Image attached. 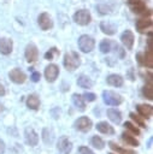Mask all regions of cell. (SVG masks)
Wrapping results in <instances>:
<instances>
[{"label": "cell", "mask_w": 153, "mask_h": 154, "mask_svg": "<svg viewBox=\"0 0 153 154\" xmlns=\"http://www.w3.org/2000/svg\"><path fill=\"white\" fill-rule=\"evenodd\" d=\"M63 63L67 71H73L81 65V58L76 52H69L64 55Z\"/></svg>", "instance_id": "cell-1"}, {"label": "cell", "mask_w": 153, "mask_h": 154, "mask_svg": "<svg viewBox=\"0 0 153 154\" xmlns=\"http://www.w3.org/2000/svg\"><path fill=\"white\" fill-rule=\"evenodd\" d=\"M77 43H78V48H80L83 53H89V52H92V51L94 49V47H95V41H94V38H93L92 36H89V35H81V36L78 37Z\"/></svg>", "instance_id": "cell-2"}, {"label": "cell", "mask_w": 153, "mask_h": 154, "mask_svg": "<svg viewBox=\"0 0 153 154\" xmlns=\"http://www.w3.org/2000/svg\"><path fill=\"white\" fill-rule=\"evenodd\" d=\"M102 100L108 106H118L123 101L122 96L119 94H117L116 91H112V90H105V91H102Z\"/></svg>", "instance_id": "cell-3"}, {"label": "cell", "mask_w": 153, "mask_h": 154, "mask_svg": "<svg viewBox=\"0 0 153 154\" xmlns=\"http://www.w3.org/2000/svg\"><path fill=\"white\" fill-rule=\"evenodd\" d=\"M73 20L78 25H88L92 20V16L88 10H78L73 14Z\"/></svg>", "instance_id": "cell-4"}, {"label": "cell", "mask_w": 153, "mask_h": 154, "mask_svg": "<svg viewBox=\"0 0 153 154\" xmlns=\"http://www.w3.org/2000/svg\"><path fill=\"white\" fill-rule=\"evenodd\" d=\"M93 123L88 117H80L76 122H75V128L76 130L81 131V132H87L92 129Z\"/></svg>", "instance_id": "cell-5"}, {"label": "cell", "mask_w": 153, "mask_h": 154, "mask_svg": "<svg viewBox=\"0 0 153 154\" xmlns=\"http://www.w3.org/2000/svg\"><path fill=\"white\" fill-rule=\"evenodd\" d=\"M57 148H58V150L61 152L63 154H70V152H71V149H72V143H71V141H70L66 136H61V137H59V140H58Z\"/></svg>", "instance_id": "cell-6"}, {"label": "cell", "mask_w": 153, "mask_h": 154, "mask_svg": "<svg viewBox=\"0 0 153 154\" xmlns=\"http://www.w3.org/2000/svg\"><path fill=\"white\" fill-rule=\"evenodd\" d=\"M24 55H25L27 61H29V63H34V61H36L37 58H39V51H37V47H36L34 43H29V45L25 47Z\"/></svg>", "instance_id": "cell-7"}, {"label": "cell", "mask_w": 153, "mask_h": 154, "mask_svg": "<svg viewBox=\"0 0 153 154\" xmlns=\"http://www.w3.org/2000/svg\"><path fill=\"white\" fill-rule=\"evenodd\" d=\"M58 75H59V67L55 64H49L48 66H46L45 77L48 82H51V83L54 82L58 78Z\"/></svg>", "instance_id": "cell-8"}, {"label": "cell", "mask_w": 153, "mask_h": 154, "mask_svg": "<svg viewBox=\"0 0 153 154\" xmlns=\"http://www.w3.org/2000/svg\"><path fill=\"white\" fill-rule=\"evenodd\" d=\"M8 77H10V79H11L13 83H16V84H22V83H24L25 79H27L25 73H24L20 69H13V70H11L10 73H8Z\"/></svg>", "instance_id": "cell-9"}, {"label": "cell", "mask_w": 153, "mask_h": 154, "mask_svg": "<svg viewBox=\"0 0 153 154\" xmlns=\"http://www.w3.org/2000/svg\"><path fill=\"white\" fill-rule=\"evenodd\" d=\"M37 23H39V25H40V28L42 30H49L53 26V20L51 18V16L48 13H46V12H43V13H41L39 16Z\"/></svg>", "instance_id": "cell-10"}, {"label": "cell", "mask_w": 153, "mask_h": 154, "mask_svg": "<svg viewBox=\"0 0 153 154\" xmlns=\"http://www.w3.org/2000/svg\"><path fill=\"white\" fill-rule=\"evenodd\" d=\"M24 136H25V141L29 146H36L37 142H39V135L35 132V130L30 126L25 128V131H24Z\"/></svg>", "instance_id": "cell-11"}, {"label": "cell", "mask_w": 153, "mask_h": 154, "mask_svg": "<svg viewBox=\"0 0 153 154\" xmlns=\"http://www.w3.org/2000/svg\"><path fill=\"white\" fill-rule=\"evenodd\" d=\"M13 48V42L8 37H0V53L1 54H10Z\"/></svg>", "instance_id": "cell-12"}, {"label": "cell", "mask_w": 153, "mask_h": 154, "mask_svg": "<svg viewBox=\"0 0 153 154\" xmlns=\"http://www.w3.org/2000/svg\"><path fill=\"white\" fill-rule=\"evenodd\" d=\"M120 40H122V43L124 45V47L126 49H133V46H134V34L130 31V30H125L122 36H120Z\"/></svg>", "instance_id": "cell-13"}, {"label": "cell", "mask_w": 153, "mask_h": 154, "mask_svg": "<svg viewBox=\"0 0 153 154\" xmlns=\"http://www.w3.org/2000/svg\"><path fill=\"white\" fill-rule=\"evenodd\" d=\"M106 82L110 84V85H113V87H122L123 83H124V79L120 75H117V73H112V75H108L107 78H106Z\"/></svg>", "instance_id": "cell-14"}, {"label": "cell", "mask_w": 153, "mask_h": 154, "mask_svg": "<svg viewBox=\"0 0 153 154\" xmlns=\"http://www.w3.org/2000/svg\"><path fill=\"white\" fill-rule=\"evenodd\" d=\"M107 117L114 124H119L122 120V113L117 108H108L107 109Z\"/></svg>", "instance_id": "cell-15"}, {"label": "cell", "mask_w": 153, "mask_h": 154, "mask_svg": "<svg viewBox=\"0 0 153 154\" xmlns=\"http://www.w3.org/2000/svg\"><path fill=\"white\" fill-rule=\"evenodd\" d=\"M137 111L143 117V118H151L152 117V113H153V108L151 105H146V103H141V105H137Z\"/></svg>", "instance_id": "cell-16"}, {"label": "cell", "mask_w": 153, "mask_h": 154, "mask_svg": "<svg viewBox=\"0 0 153 154\" xmlns=\"http://www.w3.org/2000/svg\"><path fill=\"white\" fill-rule=\"evenodd\" d=\"M100 29L106 35H113L116 32V30H117V28H116L114 24H112L111 22H106V20H104V22L100 23Z\"/></svg>", "instance_id": "cell-17"}, {"label": "cell", "mask_w": 153, "mask_h": 154, "mask_svg": "<svg viewBox=\"0 0 153 154\" xmlns=\"http://www.w3.org/2000/svg\"><path fill=\"white\" fill-rule=\"evenodd\" d=\"M96 129L98 131L102 132V134H106V135H113L114 134V129L113 126H111L107 122H100L96 124Z\"/></svg>", "instance_id": "cell-18"}, {"label": "cell", "mask_w": 153, "mask_h": 154, "mask_svg": "<svg viewBox=\"0 0 153 154\" xmlns=\"http://www.w3.org/2000/svg\"><path fill=\"white\" fill-rule=\"evenodd\" d=\"M27 106L30 109H37L40 107V99L36 94H31L27 99Z\"/></svg>", "instance_id": "cell-19"}, {"label": "cell", "mask_w": 153, "mask_h": 154, "mask_svg": "<svg viewBox=\"0 0 153 154\" xmlns=\"http://www.w3.org/2000/svg\"><path fill=\"white\" fill-rule=\"evenodd\" d=\"M130 2V7L131 10L135 12V13H143L145 10H146V5L143 1L141 0H133V1H129Z\"/></svg>", "instance_id": "cell-20"}, {"label": "cell", "mask_w": 153, "mask_h": 154, "mask_svg": "<svg viewBox=\"0 0 153 154\" xmlns=\"http://www.w3.org/2000/svg\"><path fill=\"white\" fill-rule=\"evenodd\" d=\"M77 84L81 88H92L93 87V81L86 75H81L77 78Z\"/></svg>", "instance_id": "cell-21"}, {"label": "cell", "mask_w": 153, "mask_h": 154, "mask_svg": "<svg viewBox=\"0 0 153 154\" xmlns=\"http://www.w3.org/2000/svg\"><path fill=\"white\" fill-rule=\"evenodd\" d=\"M72 102H73V105L80 111H84L86 109V101L83 100L82 95H80V94H72Z\"/></svg>", "instance_id": "cell-22"}, {"label": "cell", "mask_w": 153, "mask_h": 154, "mask_svg": "<svg viewBox=\"0 0 153 154\" xmlns=\"http://www.w3.org/2000/svg\"><path fill=\"white\" fill-rule=\"evenodd\" d=\"M152 26V20L149 19V18H142V19H139L137 22H136V28H137V30L139 31H145L146 29H148V28H151Z\"/></svg>", "instance_id": "cell-23"}, {"label": "cell", "mask_w": 153, "mask_h": 154, "mask_svg": "<svg viewBox=\"0 0 153 154\" xmlns=\"http://www.w3.org/2000/svg\"><path fill=\"white\" fill-rule=\"evenodd\" d=\"M108 146H110V148H111L112 150L117 152L118 154H136L134 150H130V149H124V148L119 147V146H118L117 143H114V142H110V143H108Z\"/></svg>", "instance_id": "cell-24"}, {"label": "cell", "mask_w": 153, "mask_h": 154, "mask_svg": "<svg viewBox=\"0 0 153 154\" xmlns=\"http://www.w3.org/2000/svg\"><path fill=\"white\" fill-rule=\"evenodd\" d=\"M122 138H123V141H124L126 144H129V146H133V147H137V146H139V141H137L134 136H131V135H129V134H126V132H124V134L122 135Z\"/></svg>", "instance_id": "cell-25"}, {"label": "cell", "mask_w": 153, "mask_h": 154, "mask_svg": "<svg viewBox=\"0 0 153 154\" xmlns=\"http://www.w3.org/2000/svg\"><path fill=\"white\" fill-rule=\"evenodd\" d=\"M142 64L146 65L147 67H153V53H152V49H149L148 52H146L143 54Z\"/></svg>", "instance_id": "cell-26"}, {"label": "cell", "mask_w": 153, "mask_h": 154, "mask_svg": "<svg viewBox=\"0 0 153 154\" xmlns=\"http://www.w3.org/2000/svg\"><path fill=\"white\" fill-rule=\"evenodd\" d=\"M92 146H94V147L98 148V149H102V148L105 147V142H104V140H102L101 137H99V136H93V137H92Z\"/></svg>", "instance_id": "cell-27"}, {"label": "cell", "mask_w": 153, "mask_h": 154, "mask_svg": "<svg viewBox=\"0 0 153 154\" xmlns=\"http://www.w3.org/2000/svg\"><path fill=\"white\" fill-rule=\"evenodd\" d=\"M42 140H43V142L45 143H51L52 142V140H53V134H52V131L49 130V129H43L42 130Z\"/></svg>", "instance_id": "cell-28"}, {"label": "cell", "mask_w": 153, "mask_h": 154, "mask_svg": "<svg viewBox=\"0 0 153 154\" xmlns=\"http://www.w3.org/2000/svg\"><path fill=\"white\" fill-rule=\"evenodd\" d=\"M111 46H112V42L110 40H102L100 42V46L99 47H100V51L102 53H108L111 51Z\"/></svg>", "instance_id": "cell-29"}, {"label": "cell", "mask_w": 153, "mask_h": 154, "mask_svg": "<svg viewBox=\"0 0 153 154\" xmlns=\"http://www.w3.org/2000/svg\"><path fill=\"white\" fill-rule=\"evenodd\" d=\"M142 93H143V95H145L148 100H153V88H152V84L145 85L143 89H142Z\"/></svg>", "instance_id": "cell-30"}, {"label": "cell", "mask_w": 153, "mask_h": 154, "mask_svg": "<svg viewBox=\"0 0 153 154\" xmlns=\"http://www.w3.org/2000/svg\"><path fill=\"white\" fill-rule=\"evenodd\" d=\"M124 126L126 128V130L131 131L133 134H135V135H140V129L136 128L133 123H130V122H125V123H124Z\"/></svg>", "instance_id": "cell-31"}, {"label": "cell", "mask_w": 153, "mask_h": 154, "mask_svg": "<svg viewBox=\"0 0 153 154\" xmlns=\"http://www.w3.org/2000/svg\"><path fill=\"white\" fill-rule=\"evenodd\" d=\"M130 117H131V119L139 125V126H141V128H146V124L143 123V120L142 119H140V117L139 116H136L135 113H130Z\"/></svg>", "instance_id": "cell-32"}, {"label": "cell", "mask_w": 153, "mask_h": 154, "mask_svg": "<svg viewBox=\"0 0 153 154\" xmlns=\"http://www.w3.org/2000/svg\"><path fill=\"white\" fill-rule=\"evenodd\" d=\"M82 97H83V100H84V101L92 102V101H94V100L96 99V95H95V94H93V93H84V94L82 95Z\"/></svg>", "instance_id": "cell-33"}, {"label": "cell", "mask_w": 153, "mask_h": 154, "mask_svg": "<svg viewBox=\"0 0 153 154\" xmlns=\"http://www.w3.org/2000/svg\"><path fill=\"white\" fill-rule=\"evenodd\" d=\"M78 152H80V154H94V152H93L90 148L84 147V146L80 147V148H78Z\"/></svg>", "instance_id": "cell-34"}, {"label": "cell", "mask_w": 153, "mask_h": 154, "mask_svg": "<svg viewBox=\"0 0 153 154\" xmlns=\"http://www.w3.org/2000/svg\"><path fill=\"white\" fill-rule=\"evenodd\" d=\"M40 78H41L40 72L34 71V72H33V75H31V81H33V82H39V81H40Z\"/></svg>", "instance_id": "cell-35"}, {"label": "cell", "mask_w": 153, "mask_h": 154, "mask_svg": "<svg viewBox=\"0 0 153 154\" xmlns=\"http://www.w3.org/2000/svg\"><path fill=\"white\" fill-rule=\"evenodd\" d=\"M57 51H55V48H52L49 52H47L46 54H45V58L47 59V60H52L53 59V53H55Z\"/></svg>", "instance_id": "cell-36"}, {"label": "cell", "mask_w": 153, "mask_h": 154, "mask_svg": "<svg viewBox=\"0 0 153 154\" xmlns=\"http://www.w3.org/2000/svg\"><path fill=\"white\" fill-rule=\"evenodd\" d=\"M4 152H5V143H4V141L0 138V154H4Z\"/></svg>", "instance_id": "cell-37"}, {"label": "cell", "mask_w": 153, "mask_h": 154, "mask_svg": "<svg viewBox=\"0 0 153 154\" xmlns=\"http://www.w3.org/2000/svg\"><path fill=\"white\" fill-rule=\"evenodd\" d=\"M5 95V88H4V85L0 83V96H4Z\"/></svg>", "instance_id": "cell-38"}, {"label": "cell", "mask_w": 153, "mask_h": 154, "mask_svg": "<svg viewBox=\"0 0 153 154\" xmlns=\"http://www.w3.org/2000/svg\"><path fill=\"white\" fill-rule=\"evenodd\" d=\"M2 111H4V106L0 103V112H2Z\"/></svg>", "instance_id": "cell-39"}, {"label": "cell", "mask_w": 153, "mask_h": 154, "mask_svg": "<svg viewBox=\"0 0 153 154\" xmlns=\"http://www.w3.org/2000/svg\"><path fill=\"white\" fill-rule=\"evenodd\" d=\"M129 1H133V0H129Z\"/></svg>", "instance_id": "cell-40"}, {"label": "cell", "mask_w": 153, "mask_h": 154, "mask_svg": "<svg viewBox=\"0 0 153 154\" xmlns=\"http://www.w3.org/2000/svg\"><path fill=\"white\" fill-rule=\"evenodd\" d=\"M111 154H113V153H111Z\"/></svg>", "instance_id": "cell-41"}]
</instances>
